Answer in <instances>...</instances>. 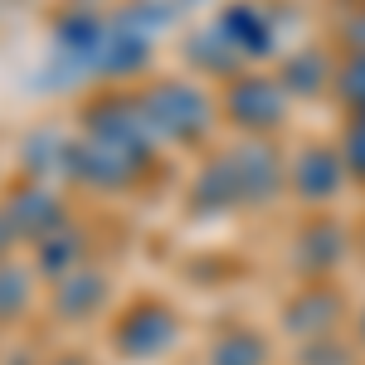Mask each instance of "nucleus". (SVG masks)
Instances as JSON below:
<instances>
[{
    "label": "nucleus",
    "instance_id": "f257e3e1",
    "mask_svg": "<svg viewBox=\"0 0 365 365\" xmlns=\"http://www.w3.org/2000/svg\"><path fill=\"white\" fill-rule=\"evenodd\" d=\"M356 156H361V166H365V132H361V141H356Z\"/></svg>",
    "mask_w": 365,
    "mask_h": 365
}]
</instances>
